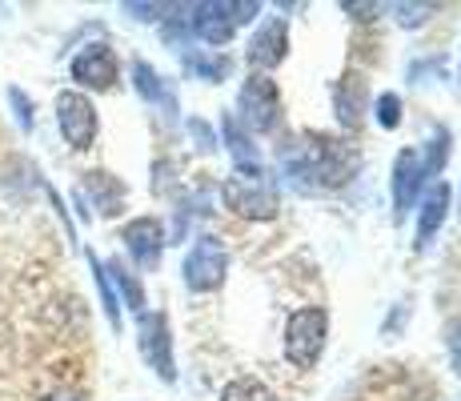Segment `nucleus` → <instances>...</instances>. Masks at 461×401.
<instances>
[{
  "label": "nucleus",
  "instance_id": "obj_1",
  "mask_svg": "<svg viewBox=\"0 0 461 401\" xmlns=\"http://www.w3.org/2000/svg\"><path fill=\"white\" fill-rule=\"evenodd\" d=\"M321 345H325V309H317V305L297 309L285 325V358L297 369H305V365L317 361Z\"/></svg>",
  "mask_w": 461,
  "mask_h": 401
},
{
  "label": "nucleus",
  "instance_id": "obj_2",
  "mask_svg": "<svg viewBox=\"0 0 461 401\" xmlns=\"http://www.w3.org/2000/svg\"><path fill=\"white\" fill-rule=\"evenodd\" d=\"M225 265H229V253L217 237H201L193 245V253L185 257V285L193 293H205V289H217L221 278H225Z\"/></svg>",
  "mask_w": 461,
  "mask_h": 401
},
{
  "label": "nucleus",
  "instance_id": "obj_3",
  "mask_svg": "<svg viewBox=\"0 0 461 401\" xmlns=\"http://www.w3.org/2000/svg\"><path fill=\"white\" fill-rule=\"evenodd\" d=\"M57 124L60 137L73 149H88L96 141V109L85 93H60L57 96Z\"/></svg>",
  "mask_w": 461,
  "mask_h": 401
},
{
  "label": "nucleus",
  "instance_id": "obj_4",
  "mask_svg": "<svg viewBox=\"0 0 461 401\" xmlns=\"http://www.w3.org/2000/svg\"><path fill=\"white\" fill-rule=\"evenodd\" d=\"M241 117L257 132H273L281 121V96L269 77H249L241 88Z\"/></svg>",
  "mask_w": 461,
  "mask_h": 401
},
{
  "label": "nucleus",
  "instance_id": "obj_5",
  "mask_svg": "<svg viewBox=\"0 0 461 401\" xmlns=\"http://www.w3.org/2000/svg\"><path fill=\"white\" fill-rule=\"evenodd\" d=\"M225 205L233 213H241V217H277V193L269 189V185H261L257 177H233V181H225Z\"/></svg>",
  "mask_w": 461,
  "mask_h": 401
},
{
  "label": "nucleus",
  "instance_id": "obj_6",
  "mask_svg": "<svg viewBox=\"0 0 461 401\" xmlns=\"http://www.w3.org/2000/svg\"><path fill=\"white\" fill-rule=\"evenodd\" d=\"M140 353L165 381H173V342L165 314H140Z\"/></svg>",
  "mask_w": 461,
  "mask_h": 401
},
{
  "label": "nucleus",
  "instance_id": "obj_7",
  "mask_svg": "<svg viewBox=\"0 0 461 401\" xmlns=\"http://www.w3.org/2000/svg\"><path fill=\"white\" fill-rule=\"evenodd\" d=\"M73 80L85 88H113L117 80V57L109 44H88L73 57Z\"/></svg>",
  "mask_w": 461,
  "mask_h": 401
},
{
  "label": "nucleus",
  "instance_id": "obj_8",
  "mask_svg": "<svg viewBox=\"0 0 461 401\" xmlns=\"http://www.w3.org/2000/svg\"><path fill=\"white\" fill-rule=\"evenodd\" d=\"M121 241L129 245L132 261L140 265V269H157V261H161V249H165V233H161V221L153 217H137L125 225V233Z\"/></svg>",
  "mask_w": 461,
  "mask_h": 401
},
{
  "label": "nucleus",
  "instance_id": "obj_9",
  "mask_svg": "<svg viewBox=\"0 0 461 401\" xmlns=\"http://www.w3.org/2000/svg\"><path fill=\"white\" fill-rule=\"evenodd\" d=\"M421 160L418 153H402L393 165V209L397 217H405V209L413 205V197H418V185H421Z\"/></svg>",
  "mask_w": 461,
  "mask_h": 401
},
{
  "label": "nucleus",
  "instance_id": "obj_10",
  "mask_svg": "<svg viewBox=\"0 0 461 401\" xmlns=\"http://www.w3.org/2000/svg\"><path fill=\"white\" fill-rule=\"evenodd\" d=\"M193 32L205 44H225L233 37V16H225V5H201L193 8Z\"/></svg>",
  "mask_w": 461,
  "mask_h": 401
},
{
  "label": "nucleus",
  "instance_id": "obj_11",
  "mask_svg": "<svg viewBox=\"0 0 461 401\" xmlns=\"http://www.w3.org/2000/svg\"><path fill=\"white\" fill-rule=\"evenodd\" d=\"M281 57H285V24H281V21H269V24H265V29L253 37L249 60H253V65H261V68H273Z\"/></svg>",
  "mask_w": 461,
  "mask_h": 401
},
{
  "label": "nucleus",
  "instance_id": "obj_12",
  "mask_svg": "<svg viewBox=\"0 0 461 401\" xmlns=\"http://www.w3.org/2000/svg\"><path fill=\"white\" fill-rule=\"evenodd\" d=\"M446 209H449V185H433L429 193H425V205H421V225H418V249H425L433 241V233L441 229V221H446Z\"/></svg>",
  "mask_w": 461,
  "mask_h": 401
},
{
  "label": "nucleus",
  "instance_id": "obj_13",
  "mask_svg": "<svg viewBox=\"0 0 461 401\" xmlns=\"http://www.w3.org/2000/svg\"><path fill=\"white\" fill-rule=\"evenodd\" d=\"M361 113H366V85L357 77H345L341 88H337V117L345 124H357Z\"/></svg>",
  "mask_w": 461,
  "mask_h": 401
},
{
  "label": "nucleus",
  "instance_id": "obj_14",
  "mask_svg": "<svg viewBox=\"0 0 461 401\" xmlns=\"http://www.w3.org/2000/svg\"><path fill=\"white\" fill-rule=\"evenodd\" d=\"M85 189L96 197V209H101V213H117L121 209V197H125V189H121V185L113 181L109 173H88L85 177Z\"/></svg>",
  "mask_w": 461,
  "mask_h": 401
},
{
  "label": "nucleus",
  "instance_id": "obj_15",
  "mask_svg": "<svg viewBox=\"0 0 461 401\" xmlns=\"http://www.w3.org/2000/svg\"><path fill=\"white\" fill-rule=\"evenodd\" d=\"M225 137H229V149H233V157H237V165H245L249 169V177H257V149H253V141L249 137H241L237 132V121L233 117H225Z\"/></svg>",
  "mask_w": 461,
  "mask_h": 401
},
{
  "label": "nucleus",
  "instance_id": "obj_16",
  "mask_svg": "<svg viewBox=\"0 0 461 401\" xmlns=\"http://www.w3.org/2000/svg\"><path fill=\"white\" fill-rule=\"evenodd\" d=\"M104 273H109V278L117 281L121 289H125V301H129V309H137V314H140V309H145V293H140V281L132 278V273H129V269H125V265H121V261H109V269H104Z\"/></svg>",
  "mask_w": 461,
  "mask_h": 401
},
{
  "label": "nucleus",
  "instance_id": "obj_17",
  "mask_svg": "<svg viewBox=\"0 0 461 401\" xmlns=\"http://www.w3.org/2000/svg\"><path fill=\"white\" fill-rule=\"evenodd\" d=\"M132 80H137V93L145 96V101H165L168 105V96H165V88H161V77H157L153 68L145 65V60H137V65H132Z\"/></svg>",
  "mask_w": 461,
  "mask_h": 401
},
{
  "label": "nucleus",
  "instance_id": "obj_18",
  "mask_svg": "<svg viewBox=\"0 0 461 401\" xmlns=\"http://www.w3.org/2000/svg\"><path fill=\"white\" fill-rule=\"evenodd\" d=\"M88 265H93V273H96V285H101V297H104V309H109V321H113V325H121V301L117 297H113V285H109V273H104V265L101 261H96V257L93 253H88Z\"/></svg>",
  "mask_w": 461,
  "mask_h": 401
},
{
  "label": "nucleus",
  "instance_id": "obj_19",
  "mask_svg": "<svg viewBox=\"0 0 461 401\" xmlns=\"http://www.w3.org/2000/svg\"><path fill=\"white\" fill-rule=\"evenodd\" d=\"M221 401H273L269 389H261L257 381H233V386L221 394Z\"/></svg>",
  "mask_w": 461,
  "mask_h": 401
},
{
  "label": "nucleus",
  "instance_id": "obj_20",
  "mask_svg": "<svg viewBox=\"0 0 461 401\" xmlns=\"http://www.w3.org/2000/svg\"><path fill=\"white\" fill-rule=\"evenodd\" d=\"M397 109H402V101H397L393 93L377 96V121L385 124V129H393V124H397Z\"/></svg>",
  "mask_w": 461,
  "mask_h": 401
},
{
  "label": "nucleus",
  "instance_id": "obj_21",
  "mask_svg": "<svg viewBox=\"0 0 461 401\" xmlns=\"http://www.w3.org/2000/svg\"><path fill=\"white\" fill-rule=\"evenodd\" d=\"M446 345H449V358H454V369L461 373V317L446 325Z\"/></svg>",
  "mask_w": 461,
  "mask_h": 401
},
{
  "label": "nucleus",
  "instance_id": "obj_22",
  "mask_svg": "<svg viewBox=\"0 0 461 401\" xmlns=\"http://www.w3.org/2000/svg\"><path fill=\"white\" fill-rule=\"evenodd\" d=\"M425 13H433V5H410V8H397V21L402 24H418V21H425Z\"/></svg>",
  "mask_w": 461,
  "mask_h": 401
},
{
  "label": "nucleus",
  "instance_id": "obj_23",
  "mask_svg": "<svg viewBox=\"0 0 461 401\" xmlns=\"http://www.w3.org/2000/svg\"><path fill=\"white\" fill-rule=\"evenodd\" d=\"M189 132L201 141V149H212V145H217V141H212V132L205 129V121H189Z\"/></svg>",
  "mask_w": 461,
  "mask_h": 401
},
{
  "label": "nucleus",
  "instance_id": "obj_24",
  "mask_svg": "<svg viewBox=\"0 0 461 401\" xmlns=\"http://www.w3.org/2000/svg\"><path fill=\"white\" fill-rule=\"evenodd\" d=\"M60 401H81V397H60Z\"/></svg>",
  "mask_w": 461,
  "mask_h": 401
}]
</instances>
